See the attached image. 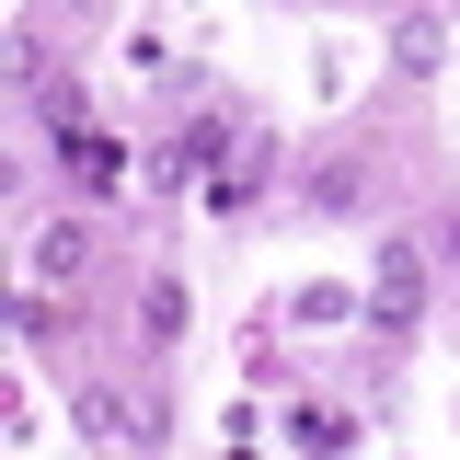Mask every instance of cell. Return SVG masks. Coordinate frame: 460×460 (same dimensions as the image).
I'll use <instances>...</instances> for the list:
<instances>
[{
	"label": "cell",
	"mask_w": 460,
	"mask_h": 460,
	"mask_svg": "<svg viewBox=\"0 0 460 460\" xmlns=\"http://www.w3.org/2000/svg\"><path fill=\"white\" fill-rule=\"evenodd\" d=\"M368 323H380V334H414V323H426V253H414V242L380 253V277H368Z\"/></svg>",
	"instance_id": "obj_3"
},
{
	"label": "cell",
	"mask_w": 460,
	"mask_h": 460,
	"mask_svg": "<svg viewBox=\"0 0 460 460\" xmlns=\"http://www.w3.org/2000/svg\"><path fill=\"white\" fill-rule=\"evenodd\" d=\"M138 334H150V357L184 345V277H150V288H138Z\"/></svg>",
	"instance_id": "obj_6"
},
{
	"label": "cell",
	"mask_w": 460,
	"mask_h": 460,
	"mask_svg": "<svg viewBox=\"0 0 460 460\" xmlns=\"http://www.w3.org/2000/svg\"><path fill=\"white\" fill-rule=\"evenodd\" d=\"M81 253H93V219H35L23 230V265H35V277H81Z\"/></svg>",
	"instance_id": "obj_4"
},
{
	"label": "cell",
	"mask_w": 460,
	"mask_h": 460,
	"mask_svg": "<svg viewBox=\"0 0 460 460\" xmlns=\"http://www.w3.org/2000/svg\"><path fill=\"white\" fill-rule=\"evenodd\" d=\"M299 208H311V219H357V208H380V162H368V150H323V162H299Z\"/></svg>",
	"instance_id": "obj_1"
},
{
	"label": "cell",
	"mask_w": 460,
	"mask_h": 460,
	"mask_svg": "<svg viewBox=\"0 0 460 460\" xmlns=\"http://www.w3.org/2000/svg\"><path fill=\"white\" fill-rule=\"evenodd\" d=\"M438 242H449V253H460V208H449V219H438Z\"/></svg>",
	"instance_id": "obj_8"
},
{
	"label": "cell",
	"mask_w": 460,
	"mask_h": 460,
	"mask_svg": "<svg viewBox=\"0 0 460 460\" xmlns=\"http://www.w3.org/2000/svg\"><path fill=\"white\" fill-rule=\"evenodd\" d=\"M69 414H81V438H93V449H162V402H127L115 380H93Z\"/></svg>",
	"instance_id": "obj_2"
},
{
	"label": "cell",
	"mask_w": 460,
	"mask_h": 460,
	"mask_svg": "<svg viewBox=\"0 0 460 460\" xmlns=\"http://www.w3.org/2000/svg\"><path fill=\"white\" fill-rule=\"evenodd\" d=\"M12 334H23V345H69V334H81V311H69L58 288H23V299H12Z\"/></svg>",
	"instance_id": "obj_5"
},
{
	"label": "cell",
	"mask_w": 460,
	"mask_h": 460,
	"mask_svg": "<svg viewBox=\"0 0 460 460\" xmlns=\"http://www.w3.org/2000/svg\"><path fill=\"white\" fill-rule=\"evenodd\" d=\"M288 449H311V460L357 449V414H334V402H299V414H288Z\"/></svg>",
	"instance_id": "obj_7"
}]
</instances>
